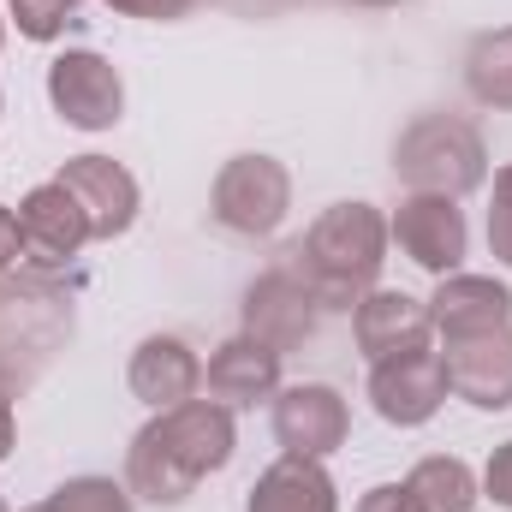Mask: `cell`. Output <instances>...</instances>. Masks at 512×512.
Listing matches in <instances>:
<instances>
[{
  "label": "cell",
  "mask_w": 512,
  "mask_h": 512,
  "mask_svg": "<svg viewBox=\"0 0 512 512\" xmlns=\"http://www.w3.org/2000/svg\"><path fill=\"white\" fill-rule=\"evenodd\" d=\"M233 411L215 399H185L155 411L126 453V489L155 501V507H179L203 477H215L233 459Z\"/></svg>",
  "instance_id": "6da1fadb"
},
{
  "label": "cell",
  "mask_w": 512,
  "mask_h": 512,
  "mask_svg": "<svg viewBox=\"0 0 512 512\" xmlns=\"http://www.w3.org/2000/svg\"><path fill=\"white\" fill-rule=\"evenodd\" d=\"M286 262L304 274L322 310H352L364 292H376V274L387 262V221L376 203H334L304 245H292Z\"/></svg>",
  "instance_id": "7a4b0ae2"
},
{
  "label": "cell",
  "mask_w": 512,
  "mask_h": 512,
  "mask_svg": "<svg viewBox=\"0 0 512 512\" xmlns=\"http://www.w3.org/2000/svg\"><path fill=\"white\" fill-rule=\"evenodd\" d=\"M393 173L399 185L411 191H429V197H465L489 179V149H483V131L471 120H453V114H423L399 131L393 143Z\"/></svg>",
  "instance_id": "3957f363"
},
{
  "label": "cell",
  "mask_w": 512,
  "mask_h": 512,
  "mask_svg": "<svg viewBox=\"0 0 512 512\" xmlns=\"http://www.w3.org/2000/svg\"><path fill=\"white\" fill-rule=\"evenodd\" d=\"M209 209L227 233L239 239H268L286 209H292V173L274 161V155H233L221 173H215V191H209Z\"/></svg>",
  "instance_id": "277c9868"
},
{
  "label": "cell",
  "mask_w": 512,
  "mask_h": 512,
  "mask_svg": "<svg viewBox=\"0 0 512 512\" xmlns=\"http://www.w3.org/2000/svg\"><path fill=\"white\" fill-rule=\"evenodd\" d=\"M48 102L66 126L78 131H108L120 126L126 114V84H120V66L90 54V48H72L48 66Z\"/></svg>",
  "instance_id": "5b68a950"
},
{
  "label": "cell",
  "mask_w": 512,
  "mask_h": 512,
  "mask_svg": "<svg viewBox=\"0 0 512 512\" xmlns=\"http://www.w3.org/2000/svg\"><path fill=\"white\" fill-rule=\"evenodd\" d=\"M441 370L447 393H459L477 411H507L512 405V322L477 328V334H441Z\"/></svg>",
  "instance_id": "8992f818"
},
{
  "label": "cell",
  "mask_w": 512,
  "mask_h": 512,
  "mask_svg": "<svg viewBox=\"0 0 512 512\" xmlns=\"http://www.w3.org/2000/svg\"><path fill=\"white\" fill-rule=\"evenodd\" d=\"M316 292L304 286V274L280 256L262 280H251V292H245V334L262 340L268 352H292V346H304L310 334H316Z\"/></svg>",
  "instance_id": "52a82bcc"
},
{
  "label": "cell",
  "mask_w": 512,
  "mask_h": 512,
  "mask_svg": "<svg viewBox=\"0 0 512 512\" xmlns=\"http://www.w3.org/2000/svg\"><path fill=\"white\" fill-rule=\"evenodd\" d=\"M346 435H352V411L334 387L298 382L274 399V441L292 459H328L346 447Z\"/></svg>",
  "instance_id": "ba28073f"
},
{
  "label": "cell",
  "mask_w": 512,
  "mask_h": 512,
  "mask_svg": "<svg viewBox=\"0 0 512 512\" xmlns=\"http://www.w3.org/2000/svg\"><path fill=\"white\" fill-rule=\"evenodd\" d=\"M387 239H399V251L411 256L423 274H435V280L453 274L459 256H465V245H471L465 215L453 209V197H429V191H411V197L393 209Z\"/></svg>",
  "instance_id": "9c48e42d"
},
{
  "label": "cell",
  "mask_w": 512,
  "mask_h": 512,
  "mask_svg": "<svg viewBox=\"0 0 512 512\" xmlns=\"http://www.w3.org/2000/svg\"><path fill=\"white\" fill-rule=\"evenodd\" d=\"M447 399V370H441V352H405V358H387L370 376V405L376 417L393 429H417L441 411Z\"/></svg>",
  "instance_id": "30bf717a"
},
{
  "label": "cell",
  "mask_w": 512,
  "mask_h": 512,
  "mask_svg": "<svg viewBox=\"0 0 512 512\" xmlns=\"http://www.w3.org/2000/svg\"><path fill=\"white\" fill-rule=\"evenodd\" d=\"M60 185L78 197V209L90 221V239H120L137 221V179L108 155H72L60 167Z\"/></svg>",
  "instance_id": "8fae6325"
},
{
  "label": "cell",
  "mask_w": 512,
  "mask_h": 512,
  "mask_svg": "<svg viewBox=\"0 0 512 512\" xmlns=\"http://www.w3.org/2000/svg\"><path fill=\"white\" fill-rule=\"evenodd\" d=\"M18 239H24V256L42 262V268H60L90 245V221L78 209V197L54 179V185H36L18 209Z\"/></svg>",
  "instance_id": "7c38bea8"
},
{
  "label": "cell",
  "mask_w": 512,
  "mask_h": 512,
  "mask_svg": "<svg viewBox=\"0 0 512 512\" xmlns=\"http://www.w3.org/2000/svg\"><path fill=\"white\" fill-rule=\"evenodd\" d=\"M352 334L364 346L370 364H387V358H405V352H429V304L411 298V292H364L358 298V316H352Z\"/></svg>",
  "instance_id": "4fadbf2b"
},
{
  "label": "cell",
  "mask_w": 512,
  "mask_h": 512,
  "mask_svg": "<svg viewBox=\"0 0 512 512\" xmlns=\"http://www.w3.org/2000/svg\"><path fill=\"white\" fill-rule=\"evenodd\" d=\"M203 382V364H197V352L185 346V340H173V334H149L137 352H131V393L143 399V405H155V411H167V405H185L191 393Z\"/></svg>",
  "instance_id": "5bb4252c"
},
{
  "label": "cell",
  "mask_w": 512,
  "mask_h": 512,
  "mask_svg": "<svg viewBox=\"0 0 512 512\" xmlns=\"http://www.w3.org/2000/svg\"><path fill=\"white\" fill-rule=\"evenodd\" d=\"M429 322L441 334H477V328H501L512 322V292L489 274H441L435 298H429Z\"/></svg>",
  "instance_id": "9a60e30c"
},
{
  "label": "cell",
  "mask_w": 512,
  "mask_h": 512,
  "mask_svg": "<svg viewBox=\"0 0 512 512\" xmlns=\"http://www.w3.org/2000/svg\"><path fill=\"white\" fill-rule=\"evenodd\" d=\"M245 512H340L334 501V477L322 471V459H274L256 477Z\"/></svg>",
  "instance_id": "2e32d148"
},
{
  "label": "cell",
  "mask_w": 512,
  "mask_h": 512,
  "mask_svg": "<svg viewBox=\"0 0 512 512\" xmlns=\"http://www.w3.org/2000/svg\"><path fill=\"white\" fill-rule=\"evenodd\" d=\"M274 387H280V352H268L251 334L227 340V346L209 358V393H215V405H227V411L268 399Z\"/></svg>",
  "instance_id": "e0dca14e"
},
{
  "label": "cell",
  "mask_w": 512,
  "mask_h": 512,
  "mask_svg": "<svg viewBox=\"0 0 512 512\" xmlns=\"http://www.w3.org/2000/svg\"><path fill=\"white\" fill-rule=\"evenodd\" d=\"M465 90H471L483 108L512 114V24L483 30V36L465 48Z\"/></svg>",
  "instance_id": "ac0fdd59"
},
{
  "label": "cell",
  "mask_w": 512,
  "mask_h": 512,
  "mask_svg": "<svg viewBox=\"0 0 512 512\" xmlns=\"http://www.w3.org/2000/svg\"><path fill=\"white\" fill-rule=\"evenodd\" d=\"M405 495L423 512H471L477 507V477L465 459L435 453V459H417V471L405 477Z\"/></svg>",
  "instance_id": "d6986e66"
},
{
  "label": "cell",
  "mask_w": 512,
  "mask_h": 512,
  "mask_svg": "<svg viewBox=\"0 0 512 512\" xmlns=\"http://www.w3.org/2000/svg\"><path fill=\"white\" fill-rule=\"evenodd\" d=\"M30 512H131V495L120 483H108V477H72Z\"/></svg>",
  "instance_id": "ffe728a7"
},
{
  "label": "cell",
  "mask_w": 512,
  "mask_h": 512,
  "mask_svg": "<svg viewBox=\"0 0 512 512\" xmlns=\"http://www.w3.org/2000/svg\"><path fill=\"white\" fill-rule=\"evenodd\" d=\"M78 6H84V0H6L18 36H30V42H54V36L78 18Z\"/></svg>",
  "instance_id": "44dd1931"
},
{
  "label": "cell",
  "mask_w": 512,
  "mask_h": 512,
  "mask_svg": "<svg viewBox=\"0 0 512 512\" xmlns=\"http://www.w3.org/2000/svg\"><path fill=\"white\" fill-rule=\"evenodd\" d=\"M489 251L512 268V167L495 173V209H489Z\"/></svg>",
  "instance_id": "7402d4cb"
},
{
  "label": "cell",
  "mask_w": 512,
  "mask_h": 512,
  "mask_svg": "<svg viewBox=\"0 0 512 512\" xmlns=\"http://www.w3.org/2000/svg\"><path fill=\"white\" fill-rule=\"evenodd\" d=\"M108 6L126 12V18H149V24H173V18L191 12V0H108Z\"/></svg>",
  "instance_id": "603a6c76"
},
{
  "label": "cell",
  "mask_w": 512,
  "mask_h": 512,
  "mask_svg": "<svg viewBox=\"0 0 512 512\" xmlns=\"http://www.w3.org/2000/svg\"><path fill=\"white\" fill-rule=\"evenodd\" d=\"M483 489L495 495V507H512V441L495 447V459H489V471H483Z\"/></svg>",
  "instance_id": "cb8c5ba5"
},
{
  "label": "cell",
  "mask_w": 512,
  "mask_h": 512,
  "mask_svg": "<svg viewBox=\"0 0 512 512\" xmlns=\"http://www.w3.org/2000/svg\"><path fill=\"white\" fill-rule=\"evenodd\" d=\"M358 512H423V507L405 495V483H382V489H370V495L358 501Z\"/></svg>",
  "instance_id": "d4e9b609"
},
{
  "label": "cell",
  "mask_w": 512,
  "mask_h": 512,
  "mask_svg": "<svg viewBox=\"0 0 512 512\" xmlns=\"http://www.w3.org/2000/svg\"><path fill=\"white\" fill-rule=\"evenodd\" d=\"M18 251H24V239H18V215H12V209L0 203V274H6L12 262H18Z\"/></svg>",
  "instance_id": "484cf974"
},
{
  "label": "cell",
  "mask_w": 512,
  "mask_h": 512,
  "mask_svg": "<svg viewBox=\"0 0 512 512\" xmlns=\"http://www.w3.org/2000/svg\"><path fill=\"white\" fill-rule=\"evenodd\" d=\"M12 453V393L0 387V459Z\"/></svg>",
  "instance_id": "4316f807"
},
{
  "label": "cell",
  "mask_w": 512,
  "mask_h": 512,
  "mask_svg": "<svg viewBox=\"0 0 512 512\" xmlns=\"http://www.w3.org/2000/svg\"><path fill=\"white\" fill-rule=\"evenodd\" d=\"M352 6H399V0H352Z\"/></svg>",
  "instance_id": "83f0119b"
},
{
  "label": "cell",
  "mask_w": 512,
  "mask_h": 512,
  "mask_svg": "<svg viewBox=\"0 0 512 512\" xmlns=\"http://www.w3.org/2000/svg\"><path fill=\"white\" fill-rule=\"evenodd\" d=\"M0 42H6V18H0Z\"/></svg>",
  "instance_id": "f1b7e54d"
},
{
  "label": "cell",
  "mask_w": 512,
  "mask_h": 512,
  "mask_svg": "<svg viewBox=\"0 0 512 512\" xmlns=\"http://www.w3.org/2000/svg\"><path fill=\"white\" fill-rule=\"evenodd\" d=\"M0 512H12V507H6V501H0Z\"/></svg>",
  "instance_id": "f546056e"
}]
</instances>
